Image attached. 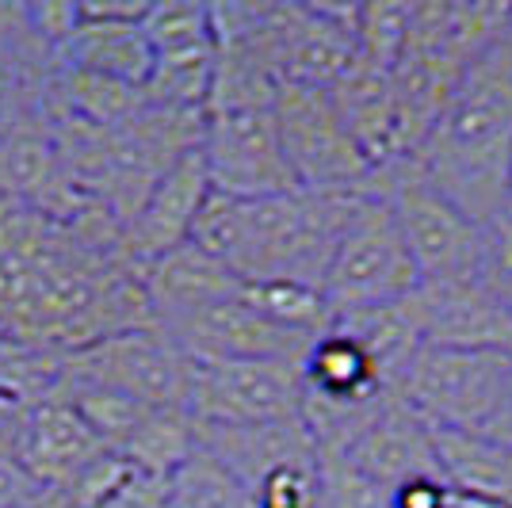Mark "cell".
I'll use <instances>...</instances> for the list:
<instances>
[{
	"label": "cell",
	"mask_w": 512,
	"mask_h": 508,
	"mask_svg": "<svg viewBox=\"0 0 512 508\" xmlns=\"http://www.w3.org/2000/svg\"><path fill=\"white\" fill-rule=\"evenodd\" d=\"M512 157V39L501 35L463 73L444 115L413 153L417 169L478 226L505 222Z\"/></svg>",
	"instance_id": "7a4b0ae2"
},
{
	"label": "cell",
	"mask_w": 512,
	"mask_h": 508,
	"mask_svg": "<svg viewBox=\"0 0 512 508\" xmlns=\"http://www.w3.org/2000/svg\"><path fill=\"white\" fill-rule=\"evenodd\" d=\"M27 508H81V505H73L62 489H39L35 501H31Z\"/></svg>",
	"instance_id": "4dcf8cb0"
},
{
	"label": "cell",
	"mask_w": 512,
	"mask_h": 508,
	"mask_svg": "<svg viewBox=\"0 0 512 508\" xmlns=\"http://www.w3.org/2000/svg\"><path fill=\"white\" fill-rule=\"evenodd\" d=\"M512 382V352L486 348H421L394 394L444 432H486Z\"/></svg>",
	"instance_id": "5b68a950"
},
{
	"label": "cell",
	"mask_w": 512,
	"mask_h": 508,
	"mask_svg": "<svg viewBox=\"0 0 512 508\" xmlns=\"http://www.w3.org/2000/svg\"><path fill=\"white\" fill-rule=\"evenodd\" d=\"M195 447L226 466L245 489L283 466H318V447L302 421L245 424V428H214L195 424Z\"/></svg>",
	"instance_id": "e0dca14e"
},
{
	"label": "cell",
	"mask_w": 512,
	"mask_h": 508,
	"mask_svg": "<svg viewBox=\"0 0 512 508\" xmlns=\"http://www.w3.org/2000/svg\"><path fill=\"white\" fill-rule=\"evenodd\" d=\"M367 195H379L386 211L394 214V226L406 241L421 283L482 279L493 230L478 226L455 203H448L428 184L413 157L379 165L371 172Z\"/></svg>",
	"instance_id": "3957f363"
},
{
	"label": "cell",
	"mask_w": 512,
	"mask_h": 508,
	"mask_svg": "<svg viewBox=\"0 0 512 508\" xmlns=\"http://www.w3.org/2000/svg\"><path fill=\"white\" fill-rule=\"evenodd\" d=\"M211 199V180L203 169L199 149L184 153L142 199V207L123 230V253L130 264L146 268L150 260L165 256L176 245H188L195 230V218L203 203Z\"/></svg>",
	"instance_id": "5bb4252c"
},
{
	"label": "cell",
	"mask_w": 512,
	"mask_h": 508,
	"mask_svg": "<svg viewBox=\"0 0 512 508\" xmlns=\"http://www.w3.org/2000/svg\"><path fill=\"white\" fill-rule=\"evenodd\" d=\"M276 130L287 157V169L302 191H341L360 195L371 184V161L337 111L333 96L321 88L279 85L276 88Z\"/></svg>",
	"instance_id": "8992f818"
},
{
	"label": "cell",
	"mask_w": 512,
	"mask_h": 508,
	"mask_svg": "<svg viewBox=\"0 0 512 508\" xmlns=\"http://www.w3.org/2000/svg\"><path fill=\"white\" fill-rule=\"evenodd\" d=\"M318 508H394L390 493L337 455H318Z\"/></svg>",
	"instance_id": "cb8c5ba5"
},
{
	"label": "cell",
	"mask_w": 512,
	"mask_h": 508,
	"mask_svg": "<svg viewBox=\"0 0 512 508\" xmlns=\"http://www.w3.org/2000/svg\"><path fill=\"white\" fill-rule=\"evenodd\" d=\"M337 459H344L367 482L383 486L386 493H394L402 482H413V478L440 474L432 428L394 390L386 394V402L375 409V417L363 424V432Z\"/></svg>",
	"instance_id": "4fadbf2b"
},
{
	"label": "cell",
	"mask_w": 512,
	"mask_h": 508,
	"mask_svg": "<svg viewBox=\"0 0 512 508\" xmlns=\"http://www.w3.org/2000/svg\"><path fill=\"white\" fill-rule=\"evenodd\" d=\"M440 474L455 493L512 505V447L486 432H444L432 428Z\"/></svg>",
	"instance_id": "d6986e66"
},
{
	"label": "cell",
	"mask_w": 512,
	"mask_h": 508,
	"mask_svg": "<svg viewBox=\"0 0 512 508\" xmlns=\"http://www.w3.org/2000/svg\"><path fill=\"white\" fill-rule=\"evenodd\" d=\"M192 371L195 363L161 329H130V333H115V337L96 340L81 352L65 356L62 382L111 390L150 409L188 413Z\"/></svg>",
	"instance_id": "52a82bcc"
},
{
	"label": "cell",
	"mask_w": 512,
	"mask_h": 508,
	"mask_svg": "<svg viewBox=\"0 0 512 508\" xmlns=\"http://www.w3.org/2000/svg\"><path fill=\"white\" fill-rule=\"evenodd\" d=\"M35 493L39 486L27 478V470L12 455H0V508H27Z\"/></svg>",
	"instance_id": "f1b7e54d"
},
{
	"label": "cell",
	"mask_w": 512,
	"mask_h": 508,
	"mask_svg": "<svg viewBox=\"0 0 512 508\" xmlns=\"http://www.w3.org/2000/svg\"><path fill=\"white\" fill-rule=\"evenodd\" d=\"M253 508H318V466H283L260 478L253 489Z\"/></svg>",
	"instance_id": "d4e9b609"
},
{
	"label": "cell",
	"mask_w": 512,
	"mask_h": 508,
	"mask_svg": "<svg viewBox=\"0 0 512 508\" xmlns=\"http://www.w3.org/2000/svg\"><path fill=\"white\" fill-rule=\"evenodd\" d=\"M302 379L295 363H195L192 413L195 424L245 428V424L299 421Z\"/></svg>",
	"instance_id": "9c48e42d"
},
{
	"label": "cell",
	"mask_w": 512,
	"mask_h": 508,
	"mask_svg": "<svg viewBox=\"0 0 512 508\" xmlns=\"http://www.w3.org/2000/svg\"><path fill=\"white\" fill-rule=\"evenodd\" d=\"M104 451L107 447L92 432V424L62 390L35 405L20 421L16 440H12V459L27 470V478L39 489L69 486Z\"/></svg>",
	"instance_id": "9a60e30c"
},
{
	"label": "cell",
	"mask_w": 512,
	"mask_h": 508,
	"mask_svg": "<svg viewBox=\"0 0 512 508\" xmlns=\"http://www.w3.org/2000/svg\"><path fill=\"white\" fill-rule=\"evenodd\" d=\"M482 283L490 287V295L501 302V310L512 318V222L493 226L490 253H486V268H482Z\"/></svg>",
	"instance_id": "4316f807"
},
{
	"label": "cell",
	"mask_w": 512,
	"mask_h": 508,
	"mask_svg": "<svg viewBox=\"0 0 512 508\" xmlns=\"http://www.w3.org/2000/svg\"><path fill=\"white\" fill-rule=\"evenodd\" d=\"M299 379L302 394L333 405H371L390 394L375 360L337 325H329L310 344V352L299 363Z\"/></svg>",
	"instance_id": "ac0fdd59"
},
{
	"label": "cell",
	"mask_w": 512,
	"mask_h": 508,
	"mask_svg": "<svg viewBox=\"0 0 512 508\" xmlns=\"http://www.w3.org/2000/svg\"><path fill=\"white\" fill-rule=\"evenodd\" d=\"M425 348H486L512 352V318L482 279L417 283L409 295Z\"/></svg>",
	"instance_id": "7c38bea8"
},
{
	"label": "cell",
	"mask_w": 512,
	"mask_h": 508,
	"mask_svg": "<svg viewBox=\"0 0 512 508\" xmlns=\"http://www.w3.org/2000/svg\"><path fill=\"white\" fill-rule=\"evenodd\" d=\"M100 508H172L169 478L134 470L127 482L115 489Z\"/></svg>",
	"instance_id": "83f0119b"
},
{
	"label": "cell",
	"mask_w": 512,
	"mask_h": 508,
	"mask_svg": "<svg viewBox=\"0 0 512 508\" xmlns=\"http://www.w3.org/2000/svg\"><path fill=\"white\" fill-rule=\"evenodd\" d=\"M169 497L172 508H253L249 489L199 447L169 474Z\"/></svg>",
	"instance_id": "7402d4cb"
},
{
	"label": "cell",
	"mask_w": 512,
	"mask_h": 508,
	"mask_svg": "<svg viewBox=\"0 0 512 508\" xmlns=\"http://www.w3.org/2000/svg\"><path fill=\"white\" fill-rule=\"evenodd\" d=\"M195 451V421L184 409H150L142 424L130 432V440L115 455L127 459L142 474L169 478L176 466Z\"/></svg>",
	"instance_id": "ffe728a7"
},
{
	"label": "cell",
	"mask_w": 512,
	"mask_h": 508,
	"mask_svg": "<svg viewBox=\"0 0 512 508\" xmlns=\"http://www.w3.org/2000/svg\"><path fill=\"white\" fill-rule=\"evenodd\" d=\"M130 474H134V466H130L127 459H119L115 451H104V455H96V459H92L69 486H62V493L73 501V505L100 508L115 489L127 482Z\"/></svg>",
	"instance_id": "484cf974"
},
{
	"label": "cell",
	"mask_w": 512,
	"mask_h": 508,
	"mask_svg": "<svg viewBox=\"0 0 512 508\" xmlns=\"http://www.w3.org/2000/svg\"><path fill=\"white\" fill-rule=\"evenodd\" d=\"M505 222H512V157H509V184H505Z\"/></svg>",
	"instance_id": "1f68e13d"
},
{
	"label": "cell",
	"mask_w": 512,
	"mask_h": 508,
	"mask_svg": "<svg viewBox=\"0 0 512 508\" xmlns=\"http://www.w3.org/2000/svg\"><path fill=\"white\" fill-rule=\"evenodd\" d=\"M409 8L413 4H356V62L375 73L398 65L409 35Z\"/></svg>",
	"instance_id": "603a6c76"
},
{
	"label": "cell",
	"mask_w": 512,
	"mask_h": 508,
	"mask_svg": "<svg viewBox=\"0 0 512 508\" xmlns=\"http://www.w3.org/2000/svg\"><path fill=\"white\" fill-rule=\"evenodd\" d=\"M486 436H493V440H501V444L512 447V382H509L505 402H501V409H497V417H493L490 428H486Z\"/></svg>",
	"instance_id": "f546056e"
},
{
	"label": "cell",
	"mask_w": 512,
	"mask_h": 508,
	"mask_svg": "<svg viewBox=\"0 0 512 508\" xmlns=\"http://www.w3.org/2000/svg\"><path fill=\"white\" fill-rule=\"evenodd\" d=\"M360 195L295 188L264 199H234L211 191L195 218L192 245L230 268L241 283L283 279L321 291L329 256Z\"/></svg>",
	"instance_id": "6da1fadb"
},
{
	"label": "cell",
	"mask_w": 512,
	"mask_h": 508,
	"mask_svg": "<svg viewBox=\"0 0 512 508\" xmlns=\"http://www.w3.org/2000/svg\"><path fill=\"white\" fill-rule=\"evenodd\" d=\"M417 283L421 279H417L402 233L394 226V214L386 211L379 195L363 191L344 222L325 279H321V298H325L333 321L363 314V310H379V306H394L413 295Z\"/></svg>",
	"instance_id": "277c9868"
},
{
	"label": "cell",
	"mask_w": 512,
	"mask_h": 508,
	"mask_svg": "<svg viewBox=\"0 0 512 508\" xmlns=\"http://www.w3.org/2000/svg\"><path fill=\"white\" fill-rule=\"evenodd\" d=\"M142 287L150 298L153 325L169 329V325L192 318L214 302L234 298L241 291V279L188 241V245H176L165 256L150 260L142 268Z\"/></svg>",
	"instance_id": "2e32d148"
},
{
	"label": "cell",
	"mask_w": 512,
	"mask_h": 508,
	"mask_svg": "<svg viewBox=\"0 0 512 508\" xmlns=\"http://www.w3.org/2000/svg\"><path fill=\"white\" fill-rule=\"evenodd\" d=\"M272 104L211 107L203 115L199 157H203L211 191L234 195V199H264V195H283V191L299 188L279 146Z\"/></svg>",
	"instance_id": "ba28073f"
},
{
	"label": "cell",
	"mask_w": 512,
	"mask_h": 508,
	"mask_svg": "<svg viewBox=\"0 0 512 508\" xmlns=\"http://www.w3.org/2000/svg\"><path fill=\"white\" fill-rule=\"evenodd\" d=\"M81 23L58 50V65L81 69L92 77H107L119 85L142 88L153 73V46L146 39V0H92L77 4Z\"/></svg>",
	"instance_id": "8fae6325"
},
{
	"label": "cell",
	"mask_w": 512,
	"mask_h": 508,
	"mask_svg": "<svg viewBox=\"0 0 512 508\" xmlns=\"http://www.w3.org/2000/svg\"><path fill=\"white\" fill-rule=\"evenodd\" d=\"M161 333L192 363L276 360L299 367L302 356L314 344L310 337H299V333L283 329L276 321H268L256 306L245 302L241 291L234 298H226V302H214L207 310H199L192 318L176 321Z\"/></svg>",
	"instance_id": "30bf717a"
},
{
	"label": "cell",
	"mask_w": 512,
	"mask_h": 508,
	"mask_svg": "<svg viewBox=\"0 0 512 508\" xmlns=\"http://www.w3.org/2000/svg\"><path fill=\"white\" fill-rule=\"evenodd\" d=\"M146 39L153 46V62H188L214 58V31L207 4H150Z\"/></svg>",
	"instance_id": "44dd1931"
}]
</instances>
